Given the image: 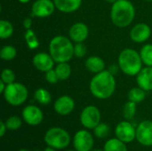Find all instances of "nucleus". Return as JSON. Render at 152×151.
I'll return each instance as SVG.
<instances>
[{
	"label": "nucleus",
	"instance_id": "obj_6",
	"mask_svg": "<svg viewBox=\"0 0 152 151\" xmlns=\"http://www.w3.org/2000/svg\"><path fill=\"white\" fill-rule=\"evenodd\" d=\"M3 95L7 103L12 106L17 107L20 106L27 101L28 91L23 84L14 82L6 85Z\"/></svg>",
	"mask_w": 152,
	"mask_h": 151
},
{
	"label": "nucleus",
	"instance_id": "obj_15",
	"mask_svg": "<svg viewBox=\"0 0 152 151\" xmlns=\"http://www.w3.org/2000/svg\"><path fill=\"white\" fill-rule=\"evenodd\" d=\"M151 35V28L146 23H138L133 27L130 31V37L135 43H143L147 41Z\"/></svg>",
	"mask_w": 152,
	"mask_h": 151
},
{
	"label": "nucleus",
	"instance_id": "obj_17",
	"mask_svg": "<svg viewBox=\"0 0 152 151\" xmlns=\"http://www.w3.org/2000/svg\"><path fill=\"white\" fill-rule=\"evenodd\" d=\"M136 82L138 86L144 91H152V67L146 66L136 76Z\"/></svg>",
	"mask_w": 152,
	"mask_h": 151
},
{
	"label": "nucleus",
	"instance_id": "obj_1",
	"mask_svg": "<svg viewBox=\"0 0 152 151\" xmlns=\"http://www.w3.org/2000/svg\"><path fill=\"white\" fill-rule=\"evenodd\" d=\"M89 89L91 93L97 99L106 100L110 98L116 90L114 75L106 69L95 74L90 82Z\"/></svg>",
	"mask_w": 152,
	"mask_h": 151
},
{
	"label": "nucleus",
	"instance_id": "obj_41",
	"mask_svg": "<svg viewBox=\"0 0 152 151\" xmlns=\"http://www.w3.org/2000/svg\"><path fill=\"white\" fill-rule=\"evenodd\" d=\"M18 151H30V150H26V149H21V150H18Z\"/></svg>",
	"mask_w": 152,
	"mask_h": 151
},
{
	"label": "nucleus",
	"instance_id": "obj_37",
	"mask_svg": "<svg viewBox=\"0 0 152 151\" xmlns=\"http://www.w3.org/2000/svg\"><path fill=\"white\" fill-rule=\"evenodd\" d=\"M6 85H6L4 81L0 80V93H4V92L5 88H6Z\"/></svg>",
	"mask_w": 152,
	"mask_h": 151
},
{
	"label": "nucleus",
	"instance_id": "obj_10",
	"mask_svg": "<svg viewBox=\"0 0 152 151\" xmlns=\"http://www.w3.org/2000/svg\"><path fill=\"white\" fill-rule=\"evenodd\" d=\"M55 4L53 0H37L31 6V17L46 18L51 16L54 10Z\"/></svg>",
	"mask_w": 152,
	"mask_h": 151
},
{
	"label": "nucleus",
	"instance_id": "obj_34",
	"mask_svg": "<svg viewBox=\"0 0 152 151\" xmlns=\"http://www.w3.org/2000/svg\"><path fill=\"white\" fill-rule=\"evenodd\" d=\"M118 69H120L118 64V65H116V64H111V65L109 67V69H108V70H109L111 74H113V75H116V74L118 73Z\"/></svg>",
	"mask_w": 152,
	"mask_h": 151
},
{
	"label": "nucleus",
	"instance_id": "obj_31",
	"mask_svg": "<svg viewBox=\"0 0 152 151\" xmlns=\"http://www.w3.org/2000/svg\"><path fill=\"white\" fill-rule=\"evenodd\" d=\"M15 74L12 69H4L1 72V79L6 85H10L15 82Z\"/></svg>",
	"mask_w": 152,
	"mask_h": 151
},
{
	"label": "nucleus",
	"instance_id": "obj_8",
	"mask_svg": "<svg viewBox=\"0 0 152 151\" xmlns=\"http://www.w3.org/2000/svg\"><path fill=\"white\" fill-rule=\"evenodd\" d=\"M94 144V137L87 130H79L73 137V146L76 151H91Z\"/></svg>",
	"mask_w": 152,
	"mask_h": 151
},
{
	"label": "nucleus",
	"instance_id": "obj_18",
	"mask_svg": "<svg viewBox=\"0 0 152 151\" xmlns=\"http://www.w3.org/2000/svg\"><path fill=\"white\" fill-rule=\"evenodd\" d=\"M55 7L61 12L70 13L77 11L81 4L82 0H53Z\"/></svg>",
	"mask_w": 152,
	"mask_h": 151
},
{
	"label": "nucleus",
	"instance_id": "obj_24",
	"mask_svg": "<svg viewBox=\"0 0 152 151\" xmlns=\"http://www.w3.org/2000/svg\"><path fill=\"white\" fill-rule=\"evenodd\" d=\"M13 26L12 24L6 20H0V38L1 39H7L12 36L13 34Z\"/></svg>",
	"mask_w": 152,
	"mask_h": 151
},
{
	"label": "nucleus",
	"instance_id": "obj_44",
	"mask_svg": "<svg viewBox=\"0 0 152 151\" xmlns=\"http://www.w3.org/2000/svg\"><path fill=\"white\" fill-rule=\"evenodd\" d=\"M67 151H74V150H67Z\"/></svg>",
	"mask_w": 152,
	"mask_h": 151
},
{
	"label": "nucleus",
	"instance_id": "obj_19",
	"mask_svg": "<svg viewBox=\"0 0 152 151\" xmlns=\"http://www.w3.org/2000/svg\"><path fill=\"white\" fill-rule=\"evenodd\" d=\"M86 69L94 74L100 73L105 70V62L99 56H90L85 62Z\"/></svg>",
	"mask_w": 152,
	"mask_h": 151
},
{
	"label": "nucleus",
	"instance_id": "obj_11",
	"mask_svg": "<svg viewBox=\"0 0 152 151\" xmlns=\"http://www.w3.org/2000/svg\"><path fill=\"white\" fill-rule=\"evenodd\" d=\"M136 140L145 147L152 146V121L145 120L139 124L136 128Z\"/></svg>",
	"mask_w": 152,
	"mask_h": 151
},
{
	"label": "nucleus",
	"instance_id": "obj_28",
	"mask_svg": "<svg viewBox=\"0 0 152 151\" xmlns=\"http://www.w3.org/2000/svg\"><path fill=\"white\" fill-rule=\"evenodd\" d=\"M136 113V103L128 101L123 109V116L126 120H131L134 118Z\"/></svg>",
	"mask_w": 152,
	"mask_h": 151
},
{
	"label": "nucleus",
	"instance_id": "obj_40",
	"mask_svg": "<svg viewBox=\"0 0 152 151\" xmlns=\"http://www.w3.org/2000/svg\"><path fill=\"white\" fill-rule=\"evenodd\" d=\"M105 1H107V2H109V3H111V4H113V3H115L117 0H105Z\"/></svg>",
	"mask_w": 152,
	"mask_h": 151
},
{
	"label": "nucleus",
	"instance_id": "obj_25",
	"mask_svg": "<svg viewBox=\"0 0 152 151\" xmlns=\"http://www.w3.org/2000/svg\"><path fill=\"white\" fill-rule=\"evenodd\" d=\"M142 61L145 66L152 67V44H147L143 45L140 51Z\"/></svg>",
	"mask_w": 152,
	"mask_h": 151
},
{
	"label": "nucleus",
	"instance_id": "obj_26",
	"mask_svg": "<svg viewBox=\"0 0 152 151\" xmlns=\"http://www.w3.org/2000/svg\"><path fill=\"white\" fill-rule=\"evenodd\" d=\"M24 37H25L26 44H27V45H28V47L29 49L34 50V49H37L39 46V41H38L37 37V35L35 34V32L31 28L26 29Z\"/></svg>",
	"mask_w": 152,
	"mask_h": 151
},
{
	"label": "nucleus",
	"instance_id": "obj_20",
	"mask_svg": "<svg viewBox=\"0 0 152 151\" xmlns=\"http://www.w3.org/2000/svg\"><path fill=\"white\" fill-rule=\"evenodd\" d=\"M126 143L123 142L119 139L112 138L108 140L103 147L104 151H128L127 147L126 145Z\"/></svg>",
	"mask_w": 152,
	"mask_h": 151
},
{
	"label": "nucleus",
	"instance_id": "obj_30",
	"mask_svg": "<svg viewBox=\"0 0 152 151\" xmlns=\"http://www.w3.org/2000/svg\"><path fill=\"white\" fill-rule=\"evenodd\" d=\"M5 125H6V127L8 130L15 131V130H18L19 128H20V126L22 125V121H21V118L19 117L18 116H12L6 119Z\"/></svg>",
	"mask_w": 152,
	"mask_h": 151
},
{
	"label": "nucleus",
	"instance_id": "obj_4",
	"mask_svg": "<svg viewBox=\"0 0 152 151\" xmlns=\"http://www.w3.org/2000/svg\"><path fill=\"white\" fill-rule=\"evenodd\" d=\"M118 66L121 71L130 77L137 76L142 69V61L140 53L132 48H126L119 53Z\"/></svg>",
	"mask_w": 152,
	"mask_h": 151
},
{
	"label": "nucleus",
	"instance_id": "obj_43",
	"mask_svg": "<svg viewBox=\"0 0 152 151\" xmlns=\"http://www.w3.org/2000/svg\"><path fill=\"white\" fill-rule=\"evenodd\" d=\"M147 1H151V2H152V0H147Z\"/></svg>",
	"mask_w": 152,
	"mask_h": 151
},
{
	"label": "nucleus",
	"instance_id": "obj_2",
	"mask_svg": "<svg viewBox=\"0 0 152 151\" xmlns=\"http://www.w3.org/2000/svg\"><path fill=\"white\" fill-rule=\"evenodd\" d=\"M135 17V8L129 0H117L112 4L110 19L118 28L129 26Z\"/></svg>",
	"mask_w": 152,
	"mask_h": 151
},
{
	"label": "nucleus",
	"instance_id": "obj_42",
	"mask_svg": "<svg viewBox=\"0 0 152 151\" xmlns=\"http://www.w3.org/2000/svg\"><path fill=\"white\" fill-rule=\"evenodd\" d=\"M91 151H104V150H98V149H97V150H92Z\"/></svg>",
	"mask_w": 152,
	"mask_h": 151
},
{
	"label": "nucleus",
	"instance_id": "obj_12",
	"mask_svg": "<svg viewBox=\"0 0 152 151\" xmlns=\"http://www.w3.org/2000/svg\"><path fill=\"white\" fill-rule=\"evenodd\" d=\"M23 120L31 126H37L43 122V111L35 105H28L22 110Z\"/></svg>",
	"mask_w": 152,
	"mask_h": 151
},
{
	"label": "nucleus",
	"instance_id": "obj_27",
	"mask_svg": "<svg viewBox=\"0 0 152 151\" xmlns=\"http://www.w3.org/2000/svg\"><path fill=\"white\" fill-rule=\"evenodd\" d=\"M17 55V50L12 45H4L0 51V57L3 61H12Z\"/></svg>",
	"mask_w": 152,
	"mask_h": 151
},
{
	"label": "nucleus",
	"instance_id": "obj_14",
	"mask_svg": "<svg viewBox=\"0 0 152 151\" xmlns=\"http://www.w3.org/2000/svg\"><path fill=\"white\" fill-rule=\"evenodd\" d=\"M54 111L61 116L69 115L75 109L74 100L68 95H62L59 97L53 104Z\"/></svg>",
	"mask_w": 152,
	"mask_h": 151
},
{
	"label": "nucleus",
	"instance_id": "obj_39",
	"mask_svg": "<svg viewBox=\"0 0 152 151\" xmlns=\"http://www.w3.org/2000/svg\"><path fill=\"white\" fill-rule=\"evenodd\" d=\"M21 4H26V3H28L30 0H19Z\"/></svg>",
	"mask_w": 152,
	"mask_h": 151
},
{
	"label": "nucleus",
	"instance_id": "obj_38",
	"mask_svg": "<svg viewBox=\"0 0 152 151\" xmlns=\"http://www.w3.org/2000/svg\"><path fill=\"white\" fill-rule=\"evenodd\" d=\"M44 151H57V150L56 149H54V148H52V147H47V148H45V150Z\"/></svg>",
	"mask_w": 152,
	"mask_h": 151
},
{
	"label": "nucleus",
	"instance_id": "obj_21",
	"mask_svg": "<svg viewBox=\"0 0 152 151\" xmlns=\"http://www.w3.org/2000/svg\"><path fill=\"white\" fill-rule=\"evenodd\" d=\"M54 69L60 81L67 80L71 75V67L68 62L57 63V66L55 67Z\"/></svg>",
	"mask_w": 152,
	"mask_h": 151
},
{
	"label": "nucleus",
	"instance_id": "obj_16",
	"mask_svg": "<svg viewBox=\"0 0 152 151\" xmlns=\"http://www.w3.org/2000/svg\"><path fill=\"white\" fill-rule=\"evenodd\" d=\"M89 35L88 27L83 22L73 24L69 30V37L75 43L84 42Z\"/></svg>",
	"mask_w": 152,
	"mask_h": 151
},
{
	"label": "nucleus",
	"instance_id": "obj_29",
	"mask_svg": "<svg viewBox=\"0 0 152 151\" xmlns=\"http://www.w3.org/2000/svg\"><path fill=\"white\" fill-rule=\"evenodd\" d=\"M94 135L97 138L100 139H104L107 136H109L110 133V128L109 126V125L105 124V123H100L94 129Z\"/></svg>",
	"mask_w": 152,
	"mask_h": 151
},
{
	"label": "nucleus",
	"instance_id": "obj_13",
	"mask_svg": "<svg viewBox=\"0 0 152 151\" xmlns=\"http://www.w3.org/2000/svg\"><path fill=\"white\" fill-rule=\"evenodd\" d=\"M54 62L55 61L51 54L46 53H38L34 55L32 60L34 67L41 72H47L48 70L53 69Z\"/></svg>",
	"mask_w": 152,
	"mask_h": 151
},
{
	"label": "nucleus",
	"instance_id": "obj_33",
	"mask_svg": "<svg viewBox=\"0 0 152 151\" xmlns=\"http://www.w3.org/2000/svg\"><path fill=\"white\" fill-rule=\"evenodd\" d=\"M45 79L49 84H56L59 81V78H58L55 69H52L48 70L47 72H45Z\"/></svg>",
	"mask_w": 152,
	"mask_h": 151
},
{
	"label": "nucleus",
	"instance_id": "obj_9",
	"mask_svg": "<svg viewBox=\"0 0 152 151\" xmlns=\"http://www.w3.org/2000/svg\"><path fill=\"white\" fill-rule=\"evenodd\" d=\"M115 134L118 139L125 143H130L136 139V129L128 120L119 122L115 128Z\"/></svg>",
	"mask_w": 152,
	"mask_h": 151
},
{
	"label": "nucleus",
	"instance_id": "obj_32",
	"mask_svg": "<svg viewBox=\"0 0 152 151\" xmlns=\"http://www.w3.org/2000/svg\"><path fill=\"white\" fill-rule=\"evenodd\" d=\"M87 53V48L83 42L76 43L74 44V56L77 58H83Z\"/></svg>",
	"mask_w": 152,
	"mask_h": 151
},
{
	"label": "nucleus",
	"instance_id": "obj_23",
	"mask_svg": "<svg viewBox=\"0 0 152 151\" xmlns=\"http://www.w3.org/2000/svg\"><path fill=\"white\" fill-rule=\"evenodd\" d=\"M34 99L41 105H47L52 101V95L46 89L38 88L34 93Z\"/></svg>",
	"mask_w": 152,
	"mask_h": 151
},
{
	"label": "nucleus",
	"instance_id": "obj_7",
	"mask_svg": "<svg viewBox=\"0 0 152 151\" xmlns=\"http://www.w3.org/2000/svg\"><path fill=\"white\" fill-rule=\"evenodd\" d=\"M100 109L93 105L86 106L80 114V123L86 129H94L101 123Z\"/></svg>",
	"mask_w": 152,
	"mask_h": 151
},
{
	"label": "nucleus",
	"instance_id": "obj_35",
	"mask_svg": "<svg viewBox=\"0 0 152 151\" xmlns=\"http://www.w3.org/2000/svg\"><path fill=\"white\" fill-rule=\"evenodd\" d=\"M31 25H32V19L31 18H26L23 21V27L25 28V29H29L31 28Z\"/></svg>",
	"mask_w": 152,
	"mask_h": 151
},
{
	"label": "nucleus",
	"instance_id": "obj_5",
	"mask_svg": "<svg viewBox=\"0 0 152 151\" xmlns=\"http://www.w3.org/2000/svg\"><path fill=\"white\" fill-rule=\"evenodd\" d=\"M44 140L47 146L56 150L66 149L71 142L69 133L61 127H52L48 129L45 134Z\"/></svg>",
	"mask_w": 152,
	"mask_h": 151
},
{
	"label": "nucleus",
	"instance_id": "obj_3",
	"mask_svg": "<svg viewBox=\"0 0 152 151\" xmlns=\"http://www.w3.org/2000/svg\"><path fill=\"white\" fill-rule=\"evenodd\" d=\"M69 37L54 36L49 44V53L55 62H68L74 56V44Z\"/></svg>",
	"mask_w": 152,
	"mask_h": 151
},
{
	"label": "nucleus",
	"instance_id": "obj_22",
	"mask_svg": "<svg viewBox=\"0 0 152 151\" xmlns=\"http://www.w3.org/2000/svg\"><path fill=\"white\" fill-rule=\"evenodd\" d=\"M128 100L137 103H140L142 101H143L146 98V91H144L142 88H141L140 86L138 87H134L132 88L127 94Z\"/></svg>",
	"mask_w": 152,
	"mask_h": 151
},
{
	"label": "nucleus",
	"instance_id": "obj_36",
	"mask_svg": "<svg viewBox=\"0 0 152 151\" xmlns=\"http://www.w3.org/2000/svg\"><path fill=\"white\" fill-rule=\"evenodd\" d=\"M6 130H7V127H6L5 122L1 121L0 122V137H3L5 134Z\"/></svg>",
	"mask_w": 152,
	"mask_h": 151
}]
</instances>
